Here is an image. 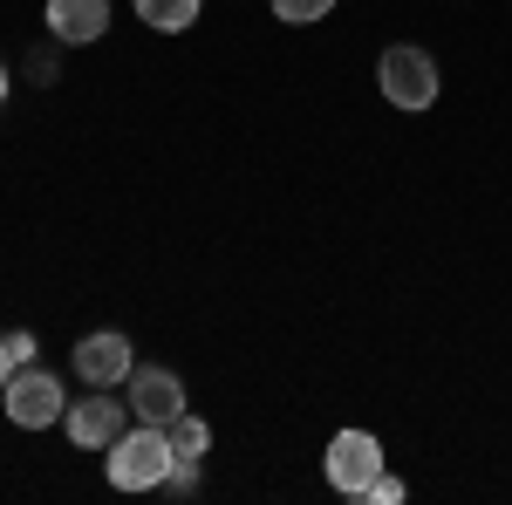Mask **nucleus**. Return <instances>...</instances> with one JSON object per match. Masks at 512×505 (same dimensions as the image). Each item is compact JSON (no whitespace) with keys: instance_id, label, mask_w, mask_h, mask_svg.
<instances>
[{"instance_id":"15","label":"nucleus","mask_w":512,"mask_h":505,"mask_svg":"<svg viewBox=\"0 0 512 505\" xmlns=\"http://www.w3.org/2000/svg\"><path fill=\"white\" fill-rule=\"evenodd\" d=\"M7 89H14V76H7V62H0V103H7Z\"/></svg>"},{"instance_id":"7","label":"nucleus","mask_w":512,"mask_h":505,"mask_svg":"<svg viewBox=\"0 0 512 505\" xmlns=\"http://www.w3.org/2000/svg\"><path fill=\"white\" fill-rule=\"evenodd\" d=\"M178 410H185V376L158 369V362H137L130 369V417L137 424H171Z\"/></svg>"},{"instance_id":"3","label":"nucleus","mask_w":512,"mask_h":505,"mask_svg":"<svg viewBox=\"0 0 512 505\" xmlns=\"http://www.w3.org/2000/svg\"><path fill=\"white\" fill-rule=\"evenodd\" d=\"M0 403H7V417L21 430H48V424H62L69 389H62V376H48V369H14L7 389H0Z\"/></svg>"},{"instance_id":"4","label":"nucleus","mask_w":512,"mask_h":505,"mask_svg":"<svg viewBox=\"0 0 512 505\" xmlns=\"http://www.w3.org/2000/svg\"><path fill=\"white\" fill-rule=\"evenodd\" d=\"M321 471H328V485H335L342 499H362V492H369V478L383 471V444H376L369 430H335Z\"/></svg>"},{"instance_id":"10","label":"nucleus","mask_w":512,"mask_h":505,"mask_svg":"<svg viewBox=\"0 0 512 505\" xmlns=\"http://www.w3.org/2000/svg\"><path fill=\"white\" fill-rule=\"evenodd\" d=\"M164 430H171V451H178V458H205V451H212V424L192 417V410H178Z\"/></svg>"},{"instance_id":"9","label":"nucleus","mask_w":512,"mask_h":505,"mask_svg":"<svg viewBox=\"0 0 512 505\" xmlns=\"http://www.w3.org/2000/svg\"><path fill=\"white\" fill-rule=\"evenodd\" d=\"M137 21L158 28V35H185L198 21V0H137Z\"/></svg>"},{"instance_id":"2","label":"nucleus","mask_w":512,"mask_h":505,"mask_svg":"<svg viewBox=\"0 0 512 505\" xmlns=\"http://www.w3.org/2000/svg\"><path fill=\"white\" fill-rule=\"evenodd\" d=\"M376 89L390 96L396 110H431L437 103V62L431 48H417V41H396V48H383V62H376Z\"/></svg>"},{"instance_id":"14","label":"nucleus","mask_w":512,"mask_h":505,"mask_svg":"<svg viewBox=\"0 0 512 505\" xmlns=\"http://www.w3.org/2000/svg\"><path fill=\"white\" fill-rule=\"evenodd\" d=\"M7 376H14V355H7V335H0V389H7Z\"/></svg>"},{"instance_id":"13","label":"nucleus","mask_w":512,"mask_h":505,"mask_svg":"<svg viewBox=\"0 0 512 505\" xmlns=\"http://www.w3.org/2000/svg\"><path fill=\"white\" fill-rule=\"evenodd\" d=\"M7 355H14V369H28L35 362V335H7Z\"/></svg>"},{"instance_id":"1","label":"nucleus","mask_w":512,"mask_h":505,"mask_svg":"<svg viewBox=\"0 0 512 505\" xmlns=\"http://www.w3.org/2000/svg\"><path fill=\"white\" fill-rule=\"evenodd\" d=\"M171 465H178V451H171V430H164V424L123 430L117 444H110V458H103V471H110L117 492H158Z\"/></svg>"},{"instance_id":"8","label":"nucleus","mask_w":512,"mask_h":505,"mask_svg":"<svg viewBox=\"0 0 512 505\" xmlns=\"http://www.w3.org/2000/svg\"><path fill=\"white\" fill-rule=\"evenodd\" d=\"M110 28V0H48V35L55 41H103Z\"/></svg>"},{"instance_id":"12","label":"nucleus","mask_w":512,"mask_h":505,"mask_svg":"<svg viewBox=\"0 0 512 505\" xmlns=\"http://www.w3.org/2000/svg\"><path fill=\"white\" fill-rule=\"evenodd\" d=\"M362 499H376V505H403V478H390V471H376Z\"/></svg>"},{"instance_id":"6","label":"nucleus","mask_w":512,"mask_h":505,"mask_svg":"<svg viewBox=\"0 0 512 505\" xmlns=\"http://www.w3.org/2000/svg\"><path fill=\"white\" fill-rule=\"evenodd\" d=\"M130 369H137V349H130V335H117V328H96V335H82V342H76V376L89 389L130 383Z\"/></svg>"},{"instance_id":"5","label":"nucleus","mask_w":512,"mask_h":505,"mask_svg":"<svg viewBox=\"0 0 512 505\" xmlns=\"http://www.w3.org/2000/svg\"><path fill=\"white\" fill-rule=\"evenodd\" d=\"M62 430H69L76 451H110L123 430H130V410H123L110 389H96V396H82V403L62 410Z\"/></svg>"},{"instance_id":"11","label":"nucleus","mask_w":512,"mask_h":505,"mask_svg":"<svg viewBox=\"0 0 512 505\" xmlns=\"http://www.w3.org/2000/svg\"><path fill=\"white\" fill-rule=\"evenodd\" d=\"M274 7V21H287V28H315L321 14H335V0H267Z\"/></svg>"}]
</instances>
